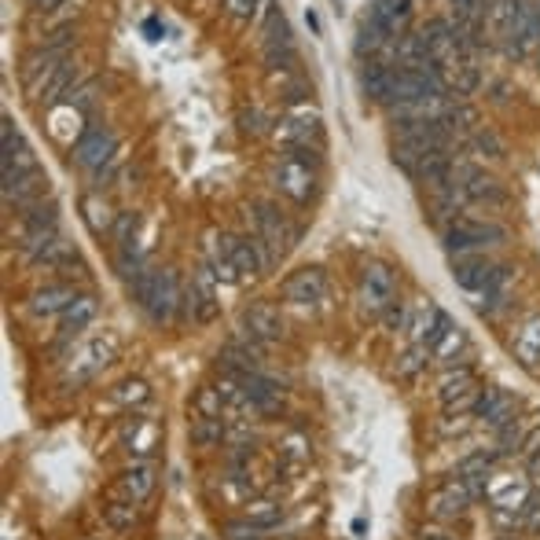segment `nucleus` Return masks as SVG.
I'll return each instance as SVG.
<instances>
[{
    "label": "nucleus",
    "instance_id": "10",
    "mask_svg": "<svg viewBox=\"0 0 540 540\" xmlns=\"http://www.w3.org/2000/svg\"><path fill=\"white\" fill-rule=\"evenodd\" d=\"M471 504H474L471 489H467L460 478H449V482H441L438 489H430L427 515L430 522H438V526H456L460 518H467Z\"/></svg>",
    "mask_w": 540,
    "mask_h": 540
},
{
    "label": "nucleus",
    "instance_id": "27",
    "mask_svg": "<svg viewBox=\"0 0 540 540\" xmlns=\"http://www.w3.org/2000/svg\"><path fill=\"white\" fill-rule=\"evenodd\" d=\"M456 478L471 489L474 500H482V496L489 493V478H493V456H489V452H474V456H467V460L460 463Z\"/></svg>",
    "mask_w": 540,
    "mask_h": 540
},
{
    "label": "nucleus",
    "instance_id": "7",
    "mask_svg": "<svg viewBox=\"0 0 540 540\" xmlns=\"http://www.w3.org/2000/svg\"><path fill=\"white\" fill-rule=\"evenodd\" d=\"M452 184L463 192L467 203H482V206H504L507 203V188L493 173L478 169L474 162H456L452 169Z\"/></svg>",
    "mask_w": 540,
    "mask_h": 540
},
{
    "label": "nucleus",
    "instance_id": "9",
    "mask_svg": "<svg viewBox=\"0 0 540 540\" xmlns=\"http://www.w3.org/2000/svg\"><path fill=\"white\" fill-rule=\"evenodd\" d=\"M114 155H118V140H114V133L103 129V125H89V129L78 136V144H74V162H78L81 169L96 173V177H103V173L114 166Z\"/></svg>",
    "mask_w": 540,
    "mask_h": 540
},
{
    "label": "nucleus",
    "instance_id": "41",
    "mask_svg": "<svg viewBox=\"0 0 540 540\" xmlns=\"http://www.w3.org/2000/svg\"><path fill=\"white\" fill-rule=\"evenodd\" d=\"M225 394L217 390V386H199L192 397V412L195 416H206V419H225Z\"/></svg>",
    "mask_w": 540,
    "mask_h": 540
},
{
    "label": "nucleus",
    "instance_id": "4",
    "mask_svg": "<svg viewBox=\"0 0 540 540\" xmlns=\"http://www.w3.org/2000/svg\"><path fill=\"white\" fill-rule=\"evenodd\" d=\"M478 397H482V386H478V379H474L471 364H460V368H441L438 401H441V412H445V416H474Z\"/></svg>",
    "mask_w": 540,
    "mask_h": 540
},
{
    "label": "nucleus",
    "instance_id": "45",
    "mask_svg": "<svg viewBox=\"0 0 540 540\" xmlns=\"http://www.w3.org/2000/svg\"><path fill=\"white\" fill-rule=\"evenodd\" d=\"M529 438V430L522 419H511L504 430H496V441H500V452L504 456H511V452H522V441Z\"/></svg>",
    "mask_w": 540,
    "mask_h": 540
},
{
    "label": "nucleus",
    "instance_id": "5",
    "mask_svg": "<svg viewBox=\"0 0 540 540\" xmlns=\"http://www.w3.org/2000/svg\"><path fill=\"white\" fill-rule=\"evenodd\" d=\"M397 302V276L390 265L383 261H372L360 272V287H357V305L360 316H372V320H383V313Z\"/></svg>",
    "mask_w": 540,
    "mask_h": 540
},
{
    "label": "nucleus",
    "instance_id": "55",
    "mask_svg": "<svg viewBox=\"0 0 540 540\" xmlns=\"http://www.w3.org/2000/svg\"><path fill=\"white\" fill-rule=\"evenodd\" d=\"M37 12H52V8H59V4H67V0H30Z\"/></svg>",
    "mask_w": 540,
    "mask_h": 540
},
{
    "label": "nucleus",
    "instance_id": "20",
    "mask_svg": "<svg viewBox=\"0 0 540 540\" xmlns=\"http://www.w3.org/2000/svg\"><path fill=\"white\" fill-rule=\"evenodd\" d=\"M394 63L390 59H364V67H360V92H364V100L379 103L386 107L390 103V85H394Z\"/></svg>",
    "mask_w": 540,
    "mask_h": 540
},
{
    "label": "nucleus",
    "instance_id": "25",
    "mask_svg": "<svg viewBox=\"0 0 540 540\" xmlns=\"http://www.w3.org/2000/svg\"><path fill=\"white\" fill-rule=\"evenodd\" d=\"M74 302H78V291H74L70 283H48V287H41V291L30 294V313L63 316Z\"/></svg>",
    "mask_w": 540,
    "mask_h": 540
},
{
    "label": "nucleus",
    "instance_id": "50",
    "mask_svg": "<svg viewBox=\"0 0 540 540\" xmlns=\"http://www.w3.org/2000/svg\"><path fill=\"white\" fill-rule=\"evenodd\" d=\"M111 239H114V247H125V243H133V239H136V217L133 214H118Z\"/></svg>",
    "mask_w": 540,
    "mask_h": 540
},
{
    "label": "nucleus",
    "instance_id": "49",
    "mask_svg": "<svg viewBox=\"0 0 540 540\" xmlns=\"http://www.w3.org/2000/svg\"><path fill=\"white\" fill-rule=\"evenodd\" d=\"M221 533H225V540H265L261 537V529L250 526L247 518H232V522H225Z\"/></svg>",
    "mask_w": 540,
    "mask_h": 540
},
{
    "label": "nucleus",
    "instance_id": "47",
    "mask_svg": "<svg viewBox=\"0 0 540 540\" xmlns=\"http://www.w3.org/2000/svg\"><path fill=\"white\" fill-rule=\"evenodd\" d=\"M265 0H225V12L236 19V23H258V12Z\"/></svg>",
    "mask_w": 540,
    "mask_h": 540
},
{
    "label": "nucleus",
    "instance_id": "13",
    "mask_svg": "<svg viewBox=\"0 0 540 540\" xmlns=\"http://www.w3.org/2000/svg\"><path fill=\"white\" fill-rule=\"evenodd\" d=\"M261 52H265V63H269L272 70H291L294 63V41H291V26H287V19H283V12L276 8L272 12V19L265 26H261Z\"/></svg>",
    "mask_w": 540,
    "mask_h": 540
},
{
    "label": "nucleus",
    "instance_id": "19",
    "mask_svg": "<svg viewBox=\"0 0 540 540\" xmlns=\"http://www.w3.org/2000/svg\"><path fill=\"white\" fill-rule=\"evenodd\" d=\"M243 331L258 342H280L287 335V324H283L280 309H272L269 302H254L243 309Z\"/></svg>",
    "mask_w": 540,
    "mask_h": 540
},
{
    "label": "nucleus",
    "instance_id": "58",
    "mask_svg": "<svg viewBox=\"0 0 540 540\" xmlns=\"http://www.w3.org/2000/svg\"><path fill=\"white\" fill-rule=\"evenodd\" d=\"M496 540H522V537H515V533H504V537H496Z\"/></svg>",
    "mask_w": 540,
    "mask_h": 540
},
{
    "label": "nucleus",
    "instance_id": "3",
    "mask_svg": "<svg viewBox=\"0 0 540 540\" xmlns=\"http://www.w3.org/2000/svg\"><path fill=\"white\" fill-rule=\"evenodd\" d=\"M272 184L280 188L291 203L305 206L316 195V151L294 147L280 158V166L272 169Z\"/></svg>",
    "mask_w": 540,
    "mask_h": 540
},
{
    "label": "nucleus",
    "instance_id": "33",
    "mask_svg": "<svg viewBox=\"0 0 540 540\" xmlns=\"http://www.w3.org/2000/svg\"><path fill=\"white\" fill-rule=\"evenodd\" d=\"M74 89H78V63H74V59H67V63L52 74V81L45 85V92H41V100H37V103H45V107H59V103L67 100Z\"/></svg>",
    "mask_w": 540,
    "mask_h": 540
},
{
    "label": "nucleus",
    "instance_id": "53",
    "mask_svg": "<svg viewBox=\"0 0 540 540\" xmlns=\"http://www.w3.org/2000/svg\"><path fill=\"white\" fill-rule=\"evenodd\" d=\"M419 540H456V537H452L449 529H441L438 522H434V526H427L423 533H419Z\"/></svg>",
    "mask_w": 540,
    "mask_h": 540
},
{
    "label": "nucleus",
    "instance_id": "46",
    "mask_svg": "<svg viewBox=\"0 0 540 540\" xmlns=\"http://www.w3.org/2000/svg\"><path fill=\"white\" fill-rule=\"evenodd\" d=\"M471 151L482 158H504V144H500V136L489 133V129H474L471 133Z\"/></svg>",
    "mask_w": 540,
    "mask_h": 540
},
{
    "label": "nucleus",
    "instance_id": "24",
    "mask_svg": "<svg viewBox=\"0 0 540 540\" xmlns=\"http://www.w3.org/2000/svg\"><path fill=\"white\" fill-rule=\"evenodd\" d=\"M511 349H515L518 364L526 372H540V313L526 316L511 335Z\"/></svg>",
    "mask_w": 540,
    "mask_h": 540
},
{
    "label": "nucleus",
    "instance_id": "31",
    "mask_svg": "<svg viewBox=\"0 0 540 540\" xmlns=\"http://www.w3.org/2000/svg\"><path fill=\"white\" fill-rule=\"evenodd\" d=\"M467 357H471V342L463 335V327H452L449 335L434 346V364L438 368H460V364H467Z\"/></svg>",
    "mask_w": 540,
    "mask_h": 540
},
{
    "label": "nucleus",
    "instance_id": "44",
    "mask_svg": "<svg viewBox=\"0 0 540 540\" xmlns=\"http://www.w3.org/2000/svg\"><path fill=\"white\" fill-rule=\"evenodd\" d=\"M114 401L122 408H140L151 401V386H147L144 379H125V383L114 390Z\"/></svg>",
    "mask_w": 540,
    "mask_h": 540
},
{
    "label": "nucleus",
    "instance_id": "38",
    "mask_svg": "<svg viewBox=\"0 0 540 540\" xmlns=\"http://www.w3.org/2000/svg\"><path fill=\"white\" fill-rule=\"evenodd\" d=\"M434 360V353H430L427 346H408L401 357H397V375L405 379V383H416L419 375L427 372V364Z\"/></svg>",
    "mask_w": 540,
    "mask_h": 540
},
{
    "label": "nucleus",
    "instance_id": "56",
    "mask_svg": "<svg viewBox=\"0 0 540 540\" xmlns=\"http://www.w3.org/2000/svg\"><path fill=\"white\" fill-rule=\"evenodd\" d=\"M305 23H309V30H313V34L320 37V19H316L313 8H305Z\"/></svg>",
    "mask_w": 540,
    "mask_h": 540
},
{
    "label": "nucleus",
    "instance_id": "40",
    "mask_svg": "<svg viewBox=\"0 0 540 540\" xmlns=\"http://www.w3.org/2000/svg\"><path fill=\"white\" fill-rule=\"evenodd\" d=\"M59 320H63V331H67V335H74L81 327H89L92 320H96V298H92V294H78V302L70 305Z\"/></svg>",
    "mask_w": 540,
    "mask_h": 540
},
{
    "label": "nucleus",
    "instance_id": "29",
    "mask_svg": "<svg viewBox=\"0 0 540 540\" xmlns=\"http://www.w3.org/2000/svg\"><path fill=\"white\" fill-rule=\"evenodd\" d=\"M206 265H210V272L217 276V283H225V287H236L239 272L236 265H232V258H228V247H225V232H210L206 236Z\"/></svg>",
    "mask_w": 540,
    "mask_h": 540
},
{
    "label": "nucleus",
    "instance_id": "51",
    "mask_svg": "<svg viewBox=\"0 0 540 540\" xmlns=\"http://www.w3.org/2000/svg\"><path fill=\"white\" fill-rule=\"evenodd\" d=\"M471 419H474V416H445V412H441L438 430L445 434V438H452V434L460 438V434H467V430H471Z\"/></svg>",
    "mask_w": 540,
    "mask_h": 540
},
{
    "label": "nucleus",
    "instance_id": "39",
    "mask_svg": "<svg viewBox=\"0 0 540 540\" xmlns=\"http://www.w3.org/2000/svg\"><path fill=\"white\" fill-rule=\"evenodd\" d=\"M114 272H118V280L133 283L140 272H144V254H140V247L133 243H125V247H114Z\"/></svg>",
    "mask_w": 540,
    "mask_h": 540
},
{
    "label": "nucleus",
    "instance_id": "23",
    "mask_svg": "<svg viewBox=\"0 0 540 540\" xmlns=\"http://www.w3.org/2000/svg\"><path fill=\"white\" fill-rule=\"evenodd\" d=\"M45 195H48V177H45V169L37 166L30 169V173H23L15 184L4 188V203L8 206L15 203V210H30V206L45 203Z\"/></svg>",
    "mask_w": 540,
    "mask_h": 540
},
{
    "label": "nucleus",
    "instance_id": "12",
    "mask_svg": "<svg viewBox=\"0 0 540 540\" xmlns=\"http://www.w3.org/2000/svg\"><path fill=\"white\" fill-rule=\"evenodd\" d=\"M452 327H456V324L441 313L438 305L423 302V305H416V309H412V320H408V338H412V346H427L430 353H434V346L449 335Z\"/></svg>",
    "mask_w": 540,
    "mask_h": 540
},
{
    "label": "nucleus",
    "instance_id": "37",
    "mask_svg": "<svg viewBox=\"0 0 540 540\" xmlns=\"http://www.w3.org/2000/svg\"><path fill=\"white\" fill-rule=\"evenodd\" d=\"M254 529H261V533H269V529H280L283 526V507L276 504V500H254V504L247 507V515H243Z\"/></svg>",
    "mask_w": 540,
    "mask_h": 540
},
{
    "label": "nucleus",
    "instance_id": "17",
    "mask_svg": "<svg viewBox=\"0 0 540 540\" xmlns=\"http://www.w3.org/2000/svg\"><path fill=\"white\" fill-rule=\"evenodd\" d=\"M177 313H184V291H180L177 272L162 269L158 287H155V298H151V305H147V316H151L155 324H169Z\"/></svg>",
    "mask_w": 540,
    "mask_h": 540
},
{
    "label": "nucleus",
    "instance_id": "52",
    "mask_svg": "<svg viewBox=\"0 0 540 540\" xmlns=\"http://www.w3.org/2000/svg\"><path fill=\"white\" fill-rule=\"evenodd\" d=\"M144 423H147V416H140V412H133V416L125 419V423H122V445H129V441H133V434L144 427Z\"/></svg>",
    "mask_w": 540,
    "mask_h": 540
},
{
    "label": "nucleus",
    "instance_id": "1",
    "mask_svg": "<svg viewBox=\"0 0 540 540\" xmlns=\"http://www.w3.org/2000/svg\"><path fill=\"white\" fill-rule=\"evenodd\" d=\"M445 250L449 258H467V254H489V250L507 247V228L496 221H467L456 217L452 225H445Z\"/></svg>",
    "mask_w": 540,
    "mask_h": 540
},
{
    "label": "nucleus",
    "instance_id": "42",
    "mask_svg": "<svg viewBox=\"0 0 540 540\" xmlns=\"http://www.w3.org/2000/svg\"><path fill=\"white\" fill-rule=\"evenodd\" d=\"M158 438H162L158 423H155V419H147L144 427L133 434V441L125 445V452H129V456H136V460H140V456H151V452H155V445H158Z\"/></svg>",
    "mask_w": 540,
    "mask_h": 540
},
{
    "label": "nucleus",
    "instance_id": "32",
    "mask_svg": "<svg viewBox=\"0 0 540 540\" xmlns=\"http://www.w3.org/2000/svg\"><path fill=\"white\" fill-rule=\"evenodd\" d=\"M81 217H85V225H89L92 236H111L114 221H118V214L103 203V195H92V192L81 195Z\"/></svg>",
    "mask_w": 540,
    "mask_h": 540
},
{
    "label": "nucleus",
    "instance_id": "15",
    "mask_svg": "<svg viewBox=\"0 0 540 540\" xmlns=\"http://www.w3.org/2000/svg\"><path fill=\"white\" fill-rule=\"evenodd\" d=\"M320 133H324V122H320V114L309 111V107H298V111H291L280 125H276V140H280V144H287L291 151H294V147L316 144V140H320Z\"/></svg>",
    "mask_w": 540,
    "mask_h": 540
},
{
    "label": "nucleus",
    "instance_id": "22",
    "mask_svg": "<svg viewBox=\"0 0 540 540\" xmlns=\"http://www.w3.org/2000/svg\"><path fill=\"white\" fill-rule=\"evenodd\" d=\"M59 232V206L56 203H37L30 210H23V243L19 247L30 250L37 243H45L48 236Z\"/></svg>",
    "mask_w": 540,
    "mask_h": 540
},
{
    "label": "nucleus",
    "instance_id": "18",
    "mask_svg": "<svg viewBox=\"0 0 540 540\" xmlns=\"http://www.w3.org/2000/svg\"><path fill=\"white\" fill-rule=\"evenodd\" d=\"M239 390H243L247 408L250 412H258V416H272V412L283 405V390L272 383L269 375H261V372L243 375V379H239Z\"/></svg>",
    "mask_w": 540,
    "mask_h": 540
},
{
    "label": "nucleus",
    "instance_id": "14",
    "mask_svg": "<svg viewBox=\"0 0 540 540\" xmlns=\"http://www.w3.org/2000/svg\"><path fill=\"white\" fill-rule=\"evenodd\" d=\"M364 23L379 30V34L394 45L397 37L408 34V23H412V0H375L368 15H364Z\"/></svg>",
    "mask_w": 540,
    "mask_h": 540
},
{
    "label": "nucleus",
    "instance_id": "28",
    "mask_svg": "<svg viewBox=\"0 0 540 540\" xmlns=\"http://www.w3.org/2000/svg\"><path fill=\"white\" fill-rule=\"evenodd\" d=\"M23 254H26V261H30V265H45V269H59V265H70V261L78 258V250L70 247L59 232H56V236H48L45 243H37V247L23 250Z\"/></svg>",
    "mask_w": 540,
    "mask_h": 540
},
{
    "label": "nucleus",
    "instance_id": "43",
    "mask_svg": "<svg viewBox=\"0 0 540 540\" xmlns=\"http://www.w3.org/2000/svg\"><path fill=\"white\" fill-rule=\"evenodd\" d=\"M158 276H162V269H151V265H144V272H140V276L129 283V291H133V302L140 305L144 313H147V305H151V298H155Z\"/></svg>",
    "mask_w": 540,
    "mask_h": 540
},
{
    "label": "nucleus",
    "instance_id": "34",
    "mask_svg": "<svg viewBox=\"0 0 540 540\" xmlns=\"http://www.w3.org/2000/svg\"><path fill=\"white\" fill-rule=\"evenodd\" d=\"M489 500H493V507H526L529 493H526V485L515 482V478L493 474V478H489Z\"/></svg>",
    "mask_w": 540,
    "mask_h": 540
},
{
    "label": "nucleus",
    "instance_id": "48",
    "mask_svg": "<svg viewBox=\"0 0 540 540\" xmlns=\"http://www.w3.org/2000/svg\"><path fill=\"white\" fill-rule=\"evenodd\" d=\"M408 320H412V305H405V302H394L383 313L386 331H408Z\"/></svg>",
    "mask_w": 540,
    "mask_h": 540
},
{
    "label": "nucleus",
    "instance_id": "57",
    "mask_svg": "<svg viewBox=\"0 0 540 540\" xmlns=\"http://www.w3.org/2000/svg\"><path fill=\"white\" fill-rule=\"evenodd\" d=\"M144 30H147V34H151V41H158V37H162V30H158V19H147Z\"/></svg>",
    "mask_w": 540,
    "mask_h": 540
},
{
    "label": "nucleus",
    "instance_id": "30",
    "mask_svg": "<svg viewBox=\"0 0 540 540\" xmlns=\"http://www.w3.org/2000/svg\"><path fill=\"white\" fill-rule=\"evenodd\" d=\"M114 353H118V342H114V335H96L85 346V353H81V364H78V379H89V375H96L100 368H107L114 360Z\"/></svg>",
    "mask_w": 540,
    "mask_h": 540
},
{
    "label": "nucleus",
    "instance_id": "35",
    "mask_svg": "<svg viewBox=\"0 0 540 540\" xmlns=\"http://www.w3.org/2000/svg\"><path fill=\"white\" fill-rule=\"evenodd\" d=\"M188 438H192L195 449H217V445L225 441V419L195 416L192 427H188Z\"/></svg>",
    "mask_w": 540,
    "mask_h": 540
},
{
    "label": "nucleus",
    "instance_id": "16",
    "mask_svg": "<svg viewBox=\"0 0 540 540\" xmlns=\"http://www.w3.org/2000/svg\"><path fill=\"white\" fill-rule=\"evenodd\" d=\"M280 291L291 305H320L324 302V294H327V276H324V269L309 265V269L291 272V276L283 280Z\"/></svg>",
    "mask_w": 540,
    "mask_h": 540
},
{
    "label": "nucleus",
    "instance_id": "6",
    "mask_svg": "<svg viewBox=\"0 0 540 540\" xmlns=\"http://www.w3.org/2000/svg\"><path fill=\"white\" fill-rule=\"evenodd\" d=\"M250 210V225H254V236L269 247L272 261H283L287 258V250L294 247V239H298V232L291 228V221L280 214V206L272 203H261V199H254V203L247 206Z\"/></svg>",
    "mask_w": 540,
    "mask_h": 540
},
{
    "label": "nucleus",
    "instance_id": "21",
    "mask_svg": "<svg viewBox=\"0 0 540 540\" xmlns=\"http://www.w3.org/2000/svg\"><path fill=\"white\" fill-rule=\"evenodd\" d=\"M518 412V401L507 390H496V386H489V390H482V397H478V408H474V419H482L489 430H504L511 419H515Z\"/></svg>",
    "mask_w": 540,
    "mask_h": 540
},
{
    "label": "nucleus",
    "instance_id": "8",
    "mask_svg": "<svg viewBox=\"0 0 540 540\" xmlns=\"http://www.w3.org/2000/svg\"><path fill=\"white\" fill-rule=\"evenodd\" d=\"M507 59H526L540 48V0H522L515 23L500 41Z\"/></svg>",
    "mask_w": 540,
    "mask_h": 540
},
{
    "label": "nucleus",
    "instance_id": "11",
    "mask_svg": "<svg viewBox=\"0 0 540 540\" xmlns=\"http://www.w3.org/2000/svg\"><path fill=\"white\" fill-rule=\"evenodd\" d=\"M217 313H221V302H217V276L210 272V265L192 276V287L184 291V316L192 324H214Z\"/></svg>",
    "mask_w": 540,
    "mask_h": 540
},
{
    "label": "nucleus",
    "instance_id": "54",
    "mask_svg": "<svg viewBox=\"0 0 540 540\" xmlns=\"http://www.w3.org/2000/svg\"><path fill=\"white\" fill-rule=\"evenodd\" d=\"M526 471H529V478H533V485H537V489H540V452H537V456H529V460H526Z\"/></svg>",
    "mask_w": 540,
    "mask_h": 540
},
{
    "label": "nucleus",
    "instance_id": "2",
    "mask_svg": "<svg viewBox=\"0 0 540 540\" xmlns=\"http://www.w3.org/2000/svg\"><path fill=\"white\" fill-rule=\"evenodd\" d=\"M515 269L504 265V261L489 258V254H467V258H452V280L460 283L467 294H478V298H489V294L504 291L511 283Z\"/></svg>",
    "mask_w": 540,
    "mask_h": 540
},
{
    "label": "nucleus",
    "instance_id": "26",
    "mask_svg": "<svg viewBox=\"0 0 540 540\" xmlns=\"http://www.w3.org/2000/svg\"><path fill=\"white\" fill-rule=\"evenodd\" d=\"M155 478H158L155 463H151V460H136V463H129V467L122 471L118 493L129 496V500H136V504H144L147 496L155 493Z\"/></svg>",
    "mask_w": 540,
    "mask_h": 540
},
{
    "label": "nucleus",
    "instance_id": "36",
    "mask_svg": "<svg viewBox=\"0 0 540 540\" xmlns=\"http://www.w3.org/2000/svg\"><path fill=\"white\" fill-rule=\"evenodd\" d=\"M103 518H107V526L118 529V533H125V529L136 526V518H140V507H136V500H129V496H114L111 504L103 507Z\"/></svg>",
    "mask_w": 540,
    "mask_h": 540
}]
</instances>
